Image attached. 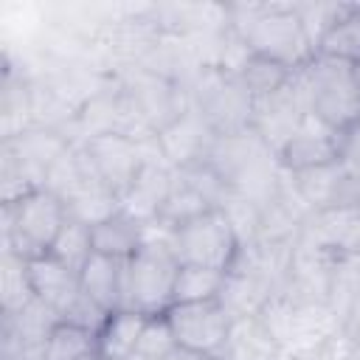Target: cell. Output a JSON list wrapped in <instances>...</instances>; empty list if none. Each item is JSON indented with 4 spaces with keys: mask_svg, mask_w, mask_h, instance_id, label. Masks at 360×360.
I'll return each mask as SVG.
<instances>
[{
    "mask_svg": "<svg viewBox=\"0 0 360 360\" xmlns=\"http://www.w3.org/2000/svg\"><path fill=\"white\" fill-rule=\"evenodd\" d=\"M307 98L304 90L298 84V76L292 73V79L273 96L253 101V115H250V127L262 135V141L278 155L281 146L292 138L295 127L301 124V118L307 115Z\"/></svg>",
    "mask_w": 360,
    "mask_h": 360,
    "instance_id": "9c48e42d",
    "label": "cell"
},
{
    "mask_svg": "<svg viewBox=\"0 0 360 360\" xmlns=\"http://www.w3.org/2000/svg\"><path fill=\"white\" fill-rule=\"evenodd\" d=\"M180 262L166 242H143L127 259V287H124V309L138 312L143 318L166 315L174 304Z\"/></svg>",
    "mask_w": 360,
    "mask_h": 360,
    "instance_id": "277c9868",
    "label": "cell"
},
{
    "mask_svg": "<svg viewBox=\"0 0 360 360\" xmlns=\"http://www.w3.org/2000/svg\"><path fill=\"white\" fill-rule=\"evenodd\" d=\"M28 301H34L31 278H28V259L17 256L14 250L3 248V262H0V312H17Z\"/></svg>",
    "mask_w": 360,
    "mask_h": 360,
    "instance_id": "603a6c76",
    "label": "cell"
},
{
    "mask_svg": "<svg viewBox=\"0 0 360 360\" xmlns=\"http://www.w3.org/2000/svg\"><path fill=\"white\" fill-rule=\"evenodd\" d=\"M338 163L360 180V118L338 132Z\"/></svg>",
    "mask_w": 360,
    "mask_h": 360,
    "instance_id": "f546056e",
    "label": "cell"
},
{
    "mask_svg": "<svg viewBox=\"0 0 360 360\" xmlns=\"http://www.w3.org/2000/svg\"><path fill=\"white\" fill-rule=\"evenodd\" d=\"M93 253H96V248H93V225L79 222V219H68L65 228L59 231L53 248H51V256H56L59 262H65L76 273L84 270V264L93 259Z\"/></svg>",
    "mask_w": 360,
    "mask_h": 360,
    "instance_id": "484cf974",
    "label": "cell"
},
{
    "mask_svg": "<svg viewBox=\"0 0 360 360\" xmlns=\"http://www.w3.org/2000/svg\"><path fill=\"white\" fill-rule=\"evenodd\" d=\"M82 292L90 295L110 315L124 309V287H127V259L93 253V259L79 273Z\"/></svg>",
    "mask_w": 360,
    "mask_h": 360,
    "instance_id": "2e32d148",
    "label": "cell"
},
{
    "mask_svg": "<svg viewBox=\"0 0 360 360\" xmlns=\"http://www.w3.org/2000/svg\"><path fill=\"white\" fill-rule=\"evenodd\" d=\"M340 332H346L352 340L360 343V298H357L354 307L346 312V318H343V323H340Z\"/></svg>",
    "mask_w": 360,
    "mask_h": 360,
    "instance_id": "1f68e13d",
    "label": "cell"
},
{
    "mask_svg": "<svg viewBox=\"0 0 360 360\" xmlns=\"http://www.w3.org/2000/svg\"><path fill=\"white\" fill-rule=\"evenodd\" d=\"M28 278H31L34 298L45 301L59 315H65L73 307V301L82 295V278H79V273L70 270L65 262H59L51 253L37 256V259L28 262Z\"/></svg>",
    "mask_w": 360,
    "mask_h": 360,
    "instance_id": "5bb4252c",
    "label": "cell"
},
{
    "mask_svg": "<svg viewBox=\"0 0 360 360\" xmlns=\"http://www.w3.org/2000/svg\"><path fill=\"white\" fill-rule=\"evenodd\" d=\"M82 146L107 188H112L118 200H124V194L132 188L146 163L143 143L127 132H101L82 141Z\"/></svg>",
    "mask_w": 360,
    "mask_h": 360,
    "instance_id": "ba28073f",
    "label": "cell"
},
{
    "mask_svg": "<svg viewBox=\"0 0 360 360\" xmlns=\"http://www.w3.org/2000/svg\"><path fill=\"white\" fill-rule=\"evenodd\" d=\"M292 73H295V70H290V68L281 65V62H273V59H267V56L250 53V56L245 59V65L239 68L236 76H239V82L245 84V90L250 93V98L259 101V98H267V96L278 93V90L292 79Z\"/></svg>",
    "mask_w": 360,
    "mask_h": 360,
    "instance_id": "7402d4cb",
    "label": "cell"
},
{
    "mask_svg": "<svg viewBox=\"0 0 360 360\" xmlns=\"http://www.w3.org/2000/svg\"><path fill=\"white\" fill-rule=\"evenodd\" d=\"M278 352L281 349L270 335V329L264 326V321L259 315H248L231 321L228 343L219 360H276Z\"/></svg>",
    "mask_w": 360,
    "mask_h": 360,
    "instance_id": "e0dca14e",
    "label": "cell"
},
{
    "mask_svg": "<svg viewBox=\"0 0 360 360\" xmlns=\"http://www.w3.org/2000/svg\"><path fill=\"white\" fill-rule=\"evenodd\" d=\"M62 321H68V323H73V326H82V329H87V332H93V335H101V329L107 326V321H110V312L104 309V307H98L90 295H79L76 301H73V307L62 315Z\"/></svg>",
    "mask_w": 360,
    "mask_h": 360,
    "instance_id": "f1b7e54d",
    "label": "cell"
},
{
    "mask_svg": "<svg viewBox=\"0 0 360 360\" xmlns=\"http://www.w3.org/2000/svg\"><path fill=\"white\" fill-rule=\"evenodd\" d=\"M273 295L276 292L264 281H259L256 276L242 273V270H228L225 287L219 292V304L225 307V312L231 315V321H236V318L259 315Z\"/></svg>",
    "mask_w": 360,
    "mask_h": 360,
    "instance_id": "d6986e66",
    "label": "cell"
},
{
    "mask_svg": "<svg viewBox=\"0 0 360 360\" xmlns=\"http://www.w3.org/2000/svg\"><path fill=\"white\" fill-rule=\"evenodd\" d=\"M354 79H357V90H360V62L354 65Z\"/></svg>",
    "mask_w": 360,
    "mask_h": 360,
    "instance_id": "e575fe53",
    "label": "cell"
},
{
    "mask_svg": "<svg viewBox=\"0 0 360 360\" xmlns=\"http://www.w3.org/2000/svg\"><path fill=\"white\" fill-rule=\"evenodd\" d=\"M45 360H98V335L62 321L45 343Z\"/></svg>",
    "mask_w": 360,
    "mask_h": 360,
    "instance_id": "d4e9b609",
    "label": "cell"
},
{
    "mask_svg": "<svg viewBox=\"0 0 360 360\" xmlns=\"http://www.w3.org/2000/svg\"><path fill=\"white\" fill-rule=\"evenodd\" d=\"M188 101L217 135H228L250 127V115H253L250 93L245 90L239 76L217 65H202L194 73Z\"/></svg>",
    "mask_w": 360,
    "mask_h": 360,
    "instance_id": "5b68a950",
    "label": "cell"
},
{
    "mask_svg": "<svg viewBox=\"0 0 360 360\" xmlns=\"http://www.w3.org/2000/svg\"><path fill=\"white\" fill-rule=\"evenodd\" d=\"M295 76L304 90L307 110L332 129L340 132L360 118V90L352 62L315 53L304 68L295 70Z\"/></svg>",
    "mask_w": 360,
    "mask_h": 360,
    "instance_id": "7a4b0ae2",
    "label": "cell"
},
{
    "mask_svg": "<svg viewBox=\"0 0 360 360\" xmlns=\"http://www.w3.org/2000/svg\"><path fill=\"white\" fill-rule=\"evenodd\" d=\"M166 360H219V357H214V354H202V352H191V349L177 346Z\"/></svg>",
    "mask_w": 360,
    "mask_h": 360,
    "instance_id": "d6a6232c",
    "label": "cell"
},
{
    "mask_svg": "<svg viewBox=\"0 0 360 360\" xmlns=\"http://www.w3.org/2000/svg\"><path fill=\"white\" fill-rule=\"evenodd\" d=\"M217 138L219 135L205 124V118L188 101V110L177 121H172L166 129L158 132V146L172 169H183V166L208 160Z\"/></svg>",
    "mask_w": 360,
    "mask_h": 360,
    "instance_id": "8fae6325",
    "label": "cell"
},
{
    "mask_svg": "<svg viewBox=\"0 0 360 360\" xmlns=\"http://www.w3.org/2000/svg\"><path fill=\"white\" fill-rule=\"evenodd\" d=\"M68 219V208L53 191L34 188L11 202H3V248L28 262L45 256Z\"/></svg>",
    "mask_w": 360,
    "mask_h": 360,
    "instance_id": "3957f363",
    "label": "cell"
},
{
    "mask_svg": "<svg viewBox=\"0 0 360 360\" xmlns=\"http://www.w3.org/2000/svg\"><path fill=\"white\" fill-rule=\"evenodd\" d=\"M163 318L169 321L177 346L202 352V354H214V357H219L225 352L228 332H231V315L225 312L219 298L172 304Z\"/></svg>",
    "mask_w": 360,
    "mask_h": 360,
    "instance_id": "52a82bcc",
    "label": "cell"
},
{
    "mask_svg": "<svg viewBox=\"0 0 360 360\" xmlns=\"http://www.w3.org/2000/svg\"><path fill=\"white\" fill-rule=\"evenodd\" d=\"M315 360H360V343L352 340L346 332H335Z\"/></svg>",
    "mask_w": 360,
    "mask_h": 360,
    "instance_id": "4dcf8cb0",
    "label": "cell"
},
{
    "mask_svg": "<svg viewBox=\"0 0 360 360\" xmlns=\"http://www.w3.org/2000/svg\"><path fill=\"white\" fill-rule=\"evenodd\" d=\"M172 250L180 264H197L228 273L242 250L228 217L219 208H211L183 225L172 233Z\"/></svg>",
    "mask_w": 360,
    "mask_h": 360,
    "instance_id": "8992f818",
    "label": "cell"
},
{
    "mask_svg": "<svg viewBox=\"0 0 360 360\" xmlns=\"http://www.w3.org/2000/svg\"><path fill=\"white\" fill-rule=\"evenodd\" d=\"M276 360H304V357H298V354H290V352H278V354H276Z\"/></svg>",
    "mask_w": 360,
    "mask_h": 360,
    "instance_id": "836d02e7",
    "label": "cell"
},
{
    "mask_svg": "<svg viewBox=\"0 0 360 360\" xmlns=\"http://www.w3.org/2000/svg\"><path fill=\"white\" fill-rule=\"evenodd\" d=\"M225 17L228 25L245 39L250 53L281 62L290 70L304 68L315 56L295 6H228Z\"/></svg>",
    "mask_w": 360,
    "mask_h": 360,
    "instance_id": "6da1fadb",
    "label": "cell"
},
{
    "mask_svg": "<svg viewBox=\"0 0 360 360\" xmlns=\"http://www.w3.org/2000/svg\"><path fill=\"white\" fill-rule=\"evenodd\" d=\"M143 245V222L127 214L124 208L115 211L112 217L101 219L93 225V248L96 253L115 256V259H129L138 248Z\"/></svg>",
    "mask_w": 360,
    "mask_h": 360,
    "instance_id": "ac0fdd59",
    "label": "cell"
},
{
    "mask_svg": "<svg viewBox=\"0 0 360 360\" xmlns=\"http://www.w3.org/2000/svg\"><path fill=\"white\" fill-rule=\"evenodd\" d=\"M332 160H338V129L323 124L318 115L307 112L301 118V124L295 127L292 138L278 152L281 169L295 174V172L315 169V166H323Z\"/></svg>",
    "mask_w": 360,
    "mask_h": 360,
    "instance_id": "7c38bea8",
    "label": "cell"
},
{
    "mask_svg": "<svg viewBox=\"0 0 360 360\" xmlns=\"http://www.w3.org/2000/svg\"><path fill=\"white\" fill-rule=\"evenodd\" d=\"M292 188L312 214L315 211H329V208H354V205H360V180L352 177L338 160L315 166V169L295 172L292 174Z\"/></svg>",
    "mask_w": 360,
    "mask_h": 360,
    "instance_id": "30bf717a",
    "label": "cell"
},
{
    "mask_svg": "<svg viewBox=\"0 0 360 360\" xmlns=\"http://www.w3.org/2000/svg\"><path fill=\"white\" fill-rule=\"evenodd\" d=\"M172 183H174V169L166 160L146 158L138 180L124 194L121 208L127 214H132L135 219L149 222V219H155L160 214V208H163V202H166V197L172 191Z\"/></svg>",
    "mask_w": 360,
    "mask_h": 360,
    "instance_id": "9a60e30c",
    "label": "cell"
},
{
    "mask_svg": "<svg viewBox=\"0 0 360 360\" xmlns=\"http://www.w3.org/2000/svg\"><path fill=\"white\" fill-rule=\"evenodd\" d=\"M174 349H177V340H174V335H172L169 321H166L163 315L146 318L132 360H166Z\"/></svg>",
    "mask_w": 360,
    "mask_h": 360,
    "instance_id": "83f0119b",
    "label": "cell"
},
{
    "mask_svg": "<svg viewBox=\"0 0 360 360\" xmlns=\"http://www.w3.org/2000/svg\"><path fill=\"white\" fill-rule=\"evenodd\" d=\"M357 298H360V256H338L326 295V307L332 309L338 323H343L346 312L354 307Z\"/></svg>",
    "mask_w": 360,
    "mask_h": 360,
    "instance_id": "cb8c5ba5",
    "label": "cell"
},
{
    "mask_svg": "<svg viewBox=\"0 0 360 360\" xmlns=\"http://www.w3.org/2000/svg\"><path fill=\"white\" fill-rule=\"evenodd\" d=\"M225 276L228 273H222V270L197 267V264H180L177 284H174V304H180V301H214V298H219V292L225 287Z\"/></svg>",
    "mask_w": 360,
    "mask_h": 360,
    "instance_id": "4316f807",
    "label": "cell"
},
{
    "mask_svg": "<svg viewBox=\"0 0 360 360\" xmlns=\"http://www.w3.org/2000/svg\"><path fill=\"white\" fill-rule=\"evenodd\" d=\"M315 53H326L343 62H360V6H343Z\"/></svg>",
    "mask_w": 360,
    "mask_h": 360,
    "instance_id": "44dd1931",
    "label": "cell"
},
{
    "mask_svg": "<svg viewBox=\"0 0 360 360\" xmlns=\"http://www.w3.org/2000/svg\"><path fill=\"white\" fill-rule=\"evenodd\" d=\"M298 239L312 242L335 256H360V205L309 214Z\"/></svg>",
    "mask_w": 360,
    "mask_h": 360,
    "instance_id": "4fadbf2b",
    "label": "cell"
},
{
    "mask_svg": "<svg viewBox=\"0 0 360 360\" xmlns=\"http://www.w3.org/2000/svg\"><path fill=\"white\" fill-rule=\"evenodd\" d=\"M143 321H146L143 315L129 309L112 312L98 335V360H132Z\"/></svg>",
    "mask_w": 360,
    "mask_h": 360,
    "instance_id": "ffe728a7",
    "label": "cell"
}]
</instances>
